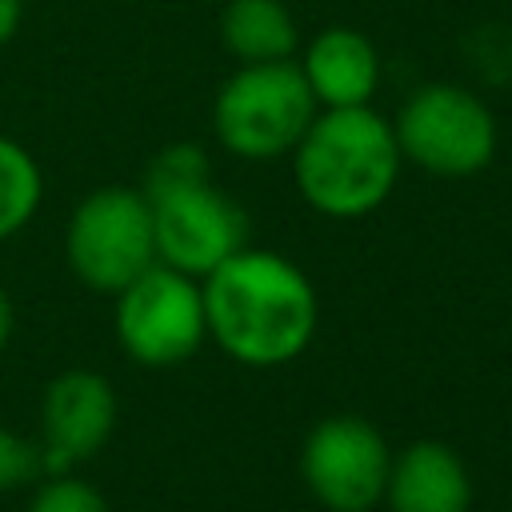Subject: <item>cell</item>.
<instances>
[{"label":"cell","instance_id":"obj_12","mask_svg":"<svg viewBox=\"0 0 512 512\" xmlns=\"http://www.w3.org/2000/svg\"><path fill=\"white\" fill-rule=\"evenodd\" d=\"M220 36L240 64L292 60L300 48L296 20L280 0H228L220 16Z\"/></svg>","mask_w":512,"mask_h":512},{"label":"cell","instance_id":"obj_11","mask_svg":"<svg viewBox=\"0 0 512 512\" xmlns=\"http://www.w3.org/2000/svg\"><path fill=\"white\" fill-rule=\"evenodd\" d=\"M300 72L320 108H356L368 104L380 84V56L364 32L324 28L308 40Z\"/></svg>","mask_w":512,"mask_h":512},{"label":"cell","instance_id":"obj_14","mask_svg":"<svg viewBox=\"0 0 512 512\" xmlns=\"http://www.w3.org/2000/svg\"><path fill=\"white\" fill-rule=\"evenodd\" d=\"M28 512H108V500L80 476L72 472H60L52 476L48 484L36 488Z\"/></svg>","mask_w":512,"mask_h":512},{"label":"cell","instance_id":"obj_4","mask_svg":"<svg viewBox=\"0 0 512 512\" xmlns=\"http://www.w3.org/2000/svg\"><path fill=\"white\" fill-rule=\"evenodd\" d=\"M320 104L296 60L240 64L212 104L216 140L244 160H272L300 144Z\"/></svg>","mask_w":512,"mask_h":512},{"label":"cell","instance_id":"obj_3","mask_svg":"<svg viewBox=\"0 0 512 512\" xmlns=\"http://www.w3.org/2000/svg\"><path fill=\"white\" fill-rule=\"evenodd\" d=\"M144 196L152 208L156 260L184 276L204 280L248 244L244 208L208 180V156L192 140L156 152L144 176Z\"/></svg>","mask_w":512,"mask_h":512},{"label":"cell","instance_id":"obj_2","mask_svg":"<svg viewBox=\"0 0 512 512\" xmlns=\"http://www.w3.org/2000/svg\"><path fill=\"white\" fill-rule=\"evenodd\" d=\"M300 196L332 220L376 212L400 176V144L392 124L368 104L324 108L292 148Z\"/></svg>","mask_w":512,"mask_h":512},{"label":"cell","instance_id":"obj_1","mask_svg":"<svg viewBox=\"0 0 512 512\" xmlns=\"http://www.w3.org/2000/svg\"><path fill=\"white\" fill-rule=\"evenodd\" d=\"M208 336L248 368L296 360L316 332V288L300 264L240 248L200 280Z\"/></svg>","mask_w":512,"mask_h":512},{"label":"cell","instance_id":"obj_16","mask_svg":"<svg viewBox=\"0 0 512 512\" xmlns=\"http://www.w3.org/2000/svg\"><path fill=\"white\" fill-rule=\"evenodd\" d=\"M20 12H24V0H0V44H8L16 36Z\"/></svg>","mask_w":512,"mask_h":512},{"label":"cell","instance_id":"obj_9","mask_svg":"<svg viewBox=\"0 0 512 512\" xmlns=\"http://www.w3.org/2000/svg\"><path fill=\"white\" fill-rule=\"evenodd\" d=\"M116 424V388L92 368H68L44 388L40 408V468L48 476L72 472L96 456Z\"/></svg>","mask_w":512,"mask_h":512},{"label":"cell","instance_id":"obj_17","mask_svg":"<svg viewBox=\"0 0 512 512\" xmlns=\"http://www.w3.org/2000/svg\"><path fill=\"white\" fill-rule=\"evenodd\" d=\"M12 328H16V312H12L8 292L0 288V352H4V348H8V340H12Z\"/></svg>","mask_w":512,"mask_h":512},{"label":"cell","instance_id":"obj_13","mask_svg":"<svg viewBox=\"0 0 512 512\" xmlns=\"http://www.w3.org/2000/svg\"><path fill=\"white\" fill-rule=\"evenodd\" d=\"M40 192H44V180L36 160L16 140L0 136V240L16 236L36 216Z\"/></svg>","mask_w":512,"mask_h":512},{"label":"cell","instance_id":"obj_15","mask_svg":"<svg viewBox=\"0 0 512 512\" xmlns=\"http://www.w3.org/2000/svg\"><path fill=\"white\" fill-rule=\"evenodd\" d=\"M36 472H44L40 468V448L0 424V492L28 484Z\"/></svg>","mask_w":512,"mask_h":512},{"label":"cell","instance_id":"obj_7","mask_svg":"<svg viewBox=\"0 0 512 512\" xmlns=\"http://www.w3.org/2000/svg\"><path fill=\"white\" fill-rule=\"evenodd\" d=\"M116 336L120 348L144 368H172L188 360L208 336L196 276L156 260L116 292Z\"/></svg>","mask_w":512,"mask_h":512},{"label":"cell","instance_id":"obj_8","mask_svg":"<svg viewBox=\"0 0 512 512\" xmlns=\"http://www.w3.org/2000/svg\"><path fill=\"white\" fill-rule=\"evenodd\" d=\"M392 452L376 424L360 416L320 420L300 448V476L328 512H368L384 504Z\"/></svg>","mask_w":512,"mask_h":512},{"label":"cell","instance_id":"obj_10","mask_svg":"<svg viewBox=\"0 0 512 512\" xmlns=\"http://www.w3.org/2000/svg\"><path fill=\"white\" fill-rule=\"evenodd\" d=\"M384 504L388 512H468L472 476L456 448L440 440H416L392 456Z\"/></svg>","mask_w":512,"mask_h":512},{"label":"cell","instance_id":"obj_5","mask_svg":"<svg viewBox=\"0 0 512 512\" xmlns=\"http://www.w3.org/2000/svg\"><path fill=\"white\" fill-rule=\"evenodd\" d=\"M392 132L400 156L444 180L476 176L496 156V116L476 92L460 84L416 88L404 100Z\"/></svg>","mask_w":512,"mask_h":512},{"label":"cell","instance_id":"obj_6","mask_svg":"<svg viewBox=\"0 0 512 512\" xmlns=\"http://www.w3.org/2000/svg\"><path fill=\"white\" fill-rule=\"evenodd\" d=\"M68 268L96 292H120L156 264L148 196L136 188H96L76 204L64 232Z\"/></svg>","mask_w":512,"mask_h":512}]
</instances>
